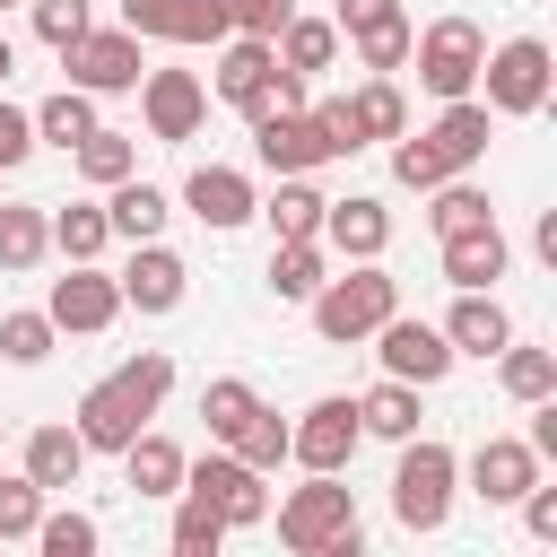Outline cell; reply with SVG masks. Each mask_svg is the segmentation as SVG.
Returning a JSON list of instances; mask_svg holds the SVG:
<instances>
[{"instance_id": "obj_1", "label": "cell", "mask_w": 557, "mask_h": 557, "mask_svg": "<svg viewBox=\"0 0 557 557\" xmlns=\"http://www.w3.org/2000/svg\"><path fill=\"white\" fill-rule=\"evenodd\" d=\"M165 392H174V357H165V348H139V357H122L104 383L78 392V418H70V426H78L87 453H122V444L157 418Z\"/></svg>"}, {"instance_id": "obj_2", "label": "cell", "mask_w": 557, "mask_h": 557, "mask_svg": "<svg viewBox=\"0 0 557 557\" xmlns=\"http://www.w3.org/2000/svg\"><path fill=\"white\" fill-rule=\"evenodd\" d=\"M278 540L296 557H357L366 531H357V496L339 487V470H313L305 487L278 496Z\"/></svg>"}, {"instance_id": "obj_3", "label": "cell", "mask_w": 557, "mask_h": 557, "mask_svg": "<svg viewBox=\"0 0 557 557\" xmlns=\"http://www.w3.org/2000/svg\"><path fill=\"white\" fill-rule=\"evenodd\" d=\"M305 305H313V331H322L331 348H357V339H366V331H374V322L400 305V278H392L383 261H357V270L322 278Z\"/></svg>"}, {"instance_id": "obj_4", "label": "cell", "mask_w": 557, "mask_h": 557, "mask_svg": "<svg viewBox=\"0 0 557 557\" xmlns=\"http://www.w3.org/2000/svg\"><path fill=\"white\" fill-rule=\"evenodd\" d=\"M453 487H461L453 444H435V435H400V470H392V513H400V531H444Z\"/></svg>"}, {"instance_id": "obj_5", "label": "cell", "mask_w": 557, "mask_h": 557, "mask_svg": "<svg viewBox=\"0 0 557 557\" xmlns=\"http://www.w3.org/2000/svg\"><path fill=\"white\" fill-rule=\"evenodd\" d=\"M479 87H487V113L531 122V113H548V96H557V61H548L540 35H513V44H496V52L479 61Z\"/></svg>"}, {"instance_id": "obj_6", "label": "cell", "mask_w": 557, "mask_h": 557, "mask_svg": "<svg viewBox=\"0 0 557 557\" xmlns=\"http://www.w3.org/2000/svg\"><path fill=\"white\" fill-rule=\"evenodd\" d=\"M174 496H200L226 531H252V522H270V487H261V470L252 461H235L226 444L209 453V461H183V487Z\"/></svg>"}, {"instance_id": "obj_7", "label": "cell", "mask_w": 557, "mask_h": 557, "mask_svg": "<svg viewBox=\"0 0 557 557\" xmlns=\"http://www.w3.org/2000/svg\"><path fill=\"white\" fill-rule=\"evenodd\" d=\"M409 61H418V87L426 96H470L479 87V61H487V35L470 26V17H435L426 35H409Z\"/></svg>"}, {"instance_id": "obj_8", "label": "cell", "mask_w": 557, "mask_h": 557, "mask_svg": "<svg viewBox=\"0 0 557 557\" xmlns=\"http://www.w3.org/2000/svg\"><path fill=\"white\" fill-rule=\"evenodd\" d=\"M366 339H374L383 374H400V383H418V392L453 374V339H444V322H418V313H400V305H392V313H383Z\"/></svg>"}, {"instance_id": "obj_9", "label": "cell", "mask_w": 557, "mask_h": 557, "mask_svg": "<svg viewBox=\"0 0 557 557\" xmlns=\"http://www.w3.org/2000/svg\"><path fill=\"white\" fill-rule=\"evenodd\" d=\"M61 70H70V87H87V96H131L139 87V35L131 26H87L78 44H61Z\"/></svg>"}, {"instance_id": "obj_10", "label": "cell", "mask_w": 557, "mask_h": 557, "mask_svg": "<svg viewBox=\"0 0 557 557\" xmlns=\"http://www.w3.org/2000/svg\"><path fill=\"white\" fill-rule=\"evenodd\" d=\"M139 122H148V139H165V148L200 139V122H209V78H200V70H139Z\"/></svg>"}, {"instance_id": "obj_11", "label": "cell", "mask_w": 557, "mask_h": 557, "mask_svg": "<svg viewBox=\"0 0 557 557\" xmlns=\"http://www.w3.org/2000/svg\"><path fill=\"white\" fill-rule=\"evenodd\" d=\"M357 444H366V426H357V400H348V392L313 400V409L287 426V461H305V470H348Z\"/></svg>"}, {"instance_id": "obj_12", "label": "cell", "mask_w": 557, "mask_h": 557, "mask_svg": "<svg viewBox=\"0 0 557 557\" xmlns=\"http://www.w3.org/2000/svg\"><path fill=\"white\" fill-rule=\"evenodd\" d=\"M113 287H122V313H174V305L191 296V261L148 235V244H131V261H122Z\"/></svg>"}, {"instance_id": "obj_13", "label": "cell", "mask_w": 557, "mask_h": 557, "mask_svg": "<svg viewBox=\"0 0 557 557\" xmlns=\"http://www.w3.org/2000/svg\"><path fill=\"white\" fill-rule=\"evenodd\" d=\"M44 313H52V331H113L122 322V287H113V270L70 261L52 278V296H44Z\"/></svg>"}, {"instance_id": "obj_14", "label": "cell", "mask_w": 557, "mask_h": 557, "mask_svg": "<svg viewBox=\"0 0 557 557\" xmlns=\"http://www.w3.org/2000/svg\"><path fill=\"white\" fill-rule=\"evenodd\" d=\"M122 26H131L139 44H148V35H157V44H209V52L226 44V9H218V0H122Z\"/></svg>"}, {"instance_id": "obj_15", "label": "cell", "mask_w": 557, "mask_h": 557, "mask_svg": "<svg viewBox=\"0 0 557 557\" xmlns=\"http://www.w3.org/2000/svg\"><path fill=\"white\" fill-rule=\"evenodd\" d=\"M392 244V209L374 191H348V200H322V252H348V261H383Z\"/></svg>"}, {"instance_id": "obj_16", "label": "cell", "mask_w": 557, "mask_h": 557, "mask_svg": "<svg viewBox=\"0 0 557 557\" xmlns=\"http://www.w3.org/2000/svg\"><path fill=\"white\" fill-rule=\"evenodd\" d=\"M252 174H235V165H191V183H183V209L209 226V235H235L244 218H252Z\"/></svg>"}, {"instance_id": "obj_17", "label": "cell", "mask_w": 557, "mask_h": 557, "mask_svg": "<svg viewBox=\"0 0 557 557\" xmlns=\"http://www.w3.org/2000/svg\"><path fill=\"white\" fill-rule=\"evenodd\" d=\"M531 479H540V453H531L522 435H487V444L470 453V496H479V505H513Z\"/></svg>"}, {"instance_id": "obj_18", "label": "cell", "mask_w": 557, "mask_h": 557, "mask_svg": "<svg viewBox=\"0 0 557 557\" xmlns=\"http://www.w3.org/2000/svg\"><path fill=\"white\" fill-rule=\"evenodd\" d=\"M252 157H261L270 174H313V165H331L313 113H270V122H252Z\"/></svg>"}, {"instance_id": "obj_19", "label": "cell", "mask_w": 557, "mask_h": 557, "mask_svg": "<svg viewBox=\"0 0 557 557\" xmlns=\"http://www.w3.org/2000/svg\"><path fill=\"white\" fill-rule=\"evenodd\" d=\"M444 339H453V357H496L513 339V313L496 305V287H461L444 313Z\"/></svg>"}, {"instance_id": "obj_20", "label": "cell", "mask_w": 557, "mask_h": 557, "mask_svg": "<svg viewBox=\"0 0 557 557\" xmlns=\"http://www.w3.org/2000/svg\"><path fill=\"white\" fill-rule=\"evenodd\" d=\"M270 70H278V52H270V35H226V44H218V70H209V96L244 113V104H252V87H261Z\"/></svg>"}, {"instance_id": "obj_21", "label": "cell", "mask_w": 557, "mask_h": 557, "mask_svg": "<svg viewBox=\"0 0 557 557\" xmlns=\"http://www.w3.org/2000/svg\"><path fill=\"white\" fill-rule=\"evenodd\" d=\"M505 261H513V244H505V226H496V218H487V226L444 235V278H453V287H496V278H505Z\"/></svg>"}, {"instance_id": "obj_22", "label": "cell", "mask_w": 557, "mask_h": 557, "mask_svg": "<svg viewBox=\"0 0 557 557\" xmlns=\"http://www.w3.org/2000/svg\"><path fill=\"white\" fill-rule=\"evenodd\" d=\"M17 470H26L44 496L78 487V470H87V444H78V426H35V435H26V453H17Z\"/></svg>"}, {"instance_id": "obj_23", "label": "cell", "mask_w": 557, "mask_h": 557, "mask_svg": "<svg viewBox=\"0 0 557 557\" xmlns=\"http://www.w3.org/2000/svg\"><path fill=\"white\" fill-rule=\"evenodd\" d=\"M122 487H131V496H174V487H183V444L157 435V426H139V435L122 444Z\"/></svg>"}, {"instance_id": "obj_24", "label": "cell", "mask_w": 557, "mask_h": 557, "mask_svg": "<svg viewBox=\"0 0 557 557\" xmlns=\"http://www.w3.org/2000/svg\"><path fill=\"white\" fill-rule=\"evenodd\" d=\"M165 218H174V200H165L157 183H139V174H122V183L104 191V226H113L122 244H148V235H165Z\"/></svg>"}, {"instance_id": "obj_25", "label": "cell", "mask_w": 557, "mask_h": 557, "mask_svg": "<svg viewBox=\"0 0 557 557\" xmlns=\"http://www.w3.org/2000/svg\"><path fill=\"white\" fill-rule=\"evenodd\" d=\"M52 252V200H0V270H35Z\"/></svg>"}, {"instance_id": "obj_26", "label": "cell", "mask_w": 557, "mask_h": 557, "mask_svg": "<svg viewBox=\"0 0 557 557\" xmlns=\"http://www.w3.org/2000/svg\"><path fill=\"white\" fill-rule=\"evenodd\" d=\"M322 278H331V252H322V235L270 244V296H278V305H305V296H313Z\"/></svg>"}, {"instance_id": "obj_27", "label": "cell", "mask_w": 557, "mask_h": 557, "mask_svg": "<svg viewBox=\"0 0 557 557\" xmlns=\"http://www.w3.org/2000/svg\"><path fill=\"white\" fill-rule=\"evenodd\" d=\"M487 122H496V113H487L479 96H453V104L435 113V131H426V139H435V148L453 157V174H461V165H479V157H487Z\"/></svg>"}, {"instance_id": "obj_28", "label": "cell", "mask_w": 557, "mask_h": 557, "mask_svg": "<svg viewBox=\"0 0 557 557\" xmlns=\"http://www.w3.org/2000/svg\"><path fill=\"white\" fill-rule=\"evenodd\" d=\"M252 218H270V235H278V244L322 235V191H313L305 174H278V191H270V200H252Z\"/></svg>"}, {"instance_id": "obj_29", "label": "cell", "mask_w": 557, "mask_h": 557, "mask_svg": "<svg viewBox=\"0 0 557 557\" xmlns=\"http://www.w3.org/2000/svg\"><path fill=\"white\" fill-rule=\"evenodd\" d=\"M357 426H366V435H383V444H400V435H418V383H400V374H383L374 392H357Z\"/></svg>"}, {"instance_id": "obj_30", "label": "cell", "mask_w": 557, "mask_h": 557, "mask_svg": "<svg viewBox=\"0 0 557 557\" xmlns=\"http://www.w3.org/2000/svg\"><path fill=\"white\" fill-rule=\"evenodd\" d=\"M87 131H96V96L87 87H52L35 104V148H78Z\"/></svg>"}, {"instance_id": "obj_31", "label": "cell", "mask_w": 557, "mask_h": 557, "mask_svg": "<svg viewBox=\"0 0 557 557\" xmlns=\"http://www.w3.org/2000/svg\"><path fill=\"white\" fill-rule=\"evenodd\" d=\"M70 165H78V174H87L96 191H113L122 174H139V139H131V131H104V122H96V131H87V139L70 148Z\"/></svg>"}, {"instance_id": "obj_32", "label": "cell", "mask_w": 557, "mask_h": 557, "mask_svg": "<svg viewBox=\"0 0 557 557\" xmlns=\"http://www.w3.org/2000/svg\"><path fill=\"white\" fill-rule=\"evenodd\" d=\"M496 383H505V400H548L557 392V348H522V339H505L496 348Z\"/></svg>"}, {"instance_id": "obj_33", "label": "cell", "mask_w": 557, "mask_h": 557, "mask_svg": "<svg viewBox=\"0 0 557 557\" xmlns=\"http://www.w3.org/2000/svg\"><path fill=\"white\" fill-rule=\"evenodd\" d=\"M270 52H278L287 70H305V78H313V70H331V61H339V26H331V17H287V26L270 35Z\"/></svg>"}, {"instance_id": "obj_34", "label": "cell", "mask_w": 557, "mask_h": 557, "mask_svg": "<svg viewBox=\"0 0 557 557\" xmlns=\"http://www.w3.org/2000/svg\"><path fill=\"white\" fill-rule=\"evenodd\" d=\"M104 244H113L104 200H61V209H52V252H61V261H96Z\"/></svg>"}, {"instance_id": "obj_35", "label": "cell", "mask_w": 557, "mask_h": 557, "mask_svg": "<svg viewBox=\"0 0 557 557\" xmlns=\"http://www.w3.org/2000/svg\"><path fill=\"white\" fill-rule=\"evenodd\" d=\"M348 113H357V139L374 148V139H400L409 131V96L392 87V78H366L357 96H348Z\"/></svg>"}, {"instance_id": "obj_36", "label": "cell", "mask_w": 557, "mask_h": 557, "mask_svg": "<svg viewBox=\"0 0 557 557\" xmlns=\"http://www.w3.org/2000/svg\"><path fill=\"white\" fill-rule=\"evenodd\" d=\"M496 209H487V191L479 183H461V174H444L435 191H426V226L435 235H461V226H487Z\"/></svg>"}, {"instance_id": "obj_37", "label": "cell", "mask_w": 557, "mask_h": 557, "mask_svg": "<svg viewBox=\"0 0 557 557\" xmlns=\"http://www.w3.org/2000/svg\"><path fill=\"white\" fill-rule=\"evenodd\" d=\"M226 453H235V461H252V470L270 479V470L287 461V418H278V409L261 400V409H252V418H244V426L226 435Z\"/></svg>"}, {"instance_id": "obj_38", "label": "cell", "mask_w": 557, "mask_h": 557, "mask_svg": "<svg viewBox=\"0 0 557 557\" xmlns=\"http://www.w3.org/2000/svg\"><path fill=\"white\" fill-rule=\"evenodd\" d=\"M409 35H418V26H409V17L392 9V17H374V26H357L348 44H357V61H366L374 78H392V70H409Z\"/></svg>"}, {"instance_id": "obj_39", "label": "cell", "mask_w": 557, "mask_h": 557, "mask_svg": "<svg viewBox=\"0 0 557 557\" xmlns=\"http://www.w3.org/2000/svg\"><path fill=\"white\" fill-rule=\"evenodd\" d=\"M261 409V392L244 383V374H218V383H200V418H209V444H226L244 418Z\"/></svg>"}, {"instance_id": "obj_40", "label": "cell", "mask_w": 557, "mask_h": 557, "mask_svg": "<svg viewBox=\"0 0 557 557\" xmlns=\"http://www.w3.org/2000/svg\"><path fill=\"white\" fill-rule=\"evenodd\" d=\"M444 174H453V157H444L426 131H418V139H409V131L392 139V183H400V191H435Z\"/></svg>"}, {"instance_id": "obj_41", "label": "cell", "mask_w": 557, "mask_h": 557, "mask_svg": "<svg viewBox=\"0 0 557 557\" xmlns=\"http://www.w3.org/2000/svg\"><path fill=\"white\" fill-rule=\"evenodd\" d=\"M52 339H61L52 313H0V357H9V366H44Z\"/></svg>"}, {"instance_id": "obj_42", "label": "cell", "mask_w": 557, "mask_h": 557, "mask_svg": "<svg viewBox=\"0 0 557 557\" xmlns=\"http://www.w3.org/2000/svg\"><path fill=\"white\" fill-rule=\"evenodd\" d=\"M35 522H44V487L26 470H0V540H35Z\"/></svg>"}, {"instance_id": "obj_43", "label": "cell", "mask_w": 557, "mask_h": 557, "mask_svg": "<svg viewBox=\"0 0 557 557\" xmlns=\"http://www.w3.org/2000/svg\"><path fill=\"white\" fill-rule=\"evenodd\" d=\"M35 548H44V557H96V522H87L78 505H70V513H44V522H35Z\"/></svg>"}, {"instance_id": "obj_44", "label": "cell", "mask_w": 557, "mask_h": 557, "mask_svg": "<svg viewBox=\"0 0 557 557\" xmlns=\"http://www.w3.org/2000/svg\"><path fill=\"white\" fill-rule=\"evenodd\" d=\"M218 540H226V522H218L200 496H183V505H174V557H218Z\"/></svg>"}, {"instance_id": "obj_45", "label": "cell", "mask_w": 557, "mask_h": 557, "mask_svg": "<svg viewBox=\"0 0 557 557\" xmlns=\"http://www.w3.org/2000/svg\"><path fill=\"white\" fill-rule=\"evenodd\" d=\"M26 17H35V35H44L52 52H61V44H78V35L96 26V9H87V0H26Z\"/></svg>"}, {"instance_id": "obj_46", "label": "cell", "mask_w": 557, "mask_h": 557, "mask_svg": "<svg viewBox=\"0 0 557 557\" xmlns=\"http://www.w3.org/2000/svg\"><path fill=\"white\" fill-rule=\"evenodd\" d=\"M305 113H313V131H322V148H331V165L366 148V139H357V113H348V96H322V104H305Z\"/></svg>"}, {"instance_id": "obj_47", "label": "cell", "mask_w": 557, "mask_h": 557, "mask_svg": "<svg viewBox=\"0 0 557 557\" xmlns=\"http://www.w3.org/2000/svg\"><path fill=\"white\" fill-rule=\"evenodd\" d=\"M226 9V35H278L296 17V0H218Z\"/></svg>"}, {"instance_id": "obj_48", "label": "cell", "mask_w": 557, "mask_h": 557, "mask_svg": "<svg viewBox=\"0 0 557 557\" xmlns=\"http://www.w3.org/2000/svg\"><path fill=\"white\" fill-rule=\"evenodd\" d=\"M26 157H35V113H26V104H9V96H0V174H17V165H26Z\"/></svg>"}, {"instance_id": "obj_49", "label": "cell", "mask_w": 557, "mask_h": 557, "mask_svg": "<svg viewBox=\"0 0 557 557\" xmlns=\"http://www.w3.org/2000/svg\"><path fill=\"white\" fill-rule=\"evenodd\" d=\"M513 505H522V522H531V540H557V487H548V479H531V487H522Z\"/></svg>"}, {"instance_id": "obj_50", "label": "cell", "mask_w": 557, "mask_h": 557, "mask_svg": "<svg viewBox=\"0 0 557 557\" xmlns=\"http://www.w3.org/2000/svg\"><path fill=\"white\" fill-rule=\"evenodd\" d=\"M392 9H400V0H339V17H331V26H339V35H357V26L392 17Z\"/></svg>"}, {"instance_id": "obj_51", "label": "cell", "mask_w": 557, "mask_h": 557, "mask_svg": "<svg viewBox=\"0 0 557 557\" xmlns=\"http://www.w3.org/2000/svg\"><path fill=\"white\" fill-rule=\"evenodd\" d=\"M9 70H17V52H9V35H0V87H9Z\"/></svg>"}, {"instance_id": "obj_52", "label": "cell", "mask_w": 557, "mask_h": 557, "mask_svg": "<svg viewBox=\"0 0 557 557\" xmlns=\"http://www.w3.org/2000/svg\"><path fill=\"white\" fill-rule=\"evenodd\" d=\"M0 9H26V0H0Z\"/></svg>"}, {"instance_id": "obj_53", "label": "cell", "mask_w": 557, "mask_h": 557, "mask_svg": "<svg viewBox=\"0 0 557 557\" xmlns=\"http://www.w3.org/2000/svg\"><path fill=\"white\" fill-rule=\"evenodd\" d=\"M0 435H9V418H0Z\"/></svg>"}]
</instances>
